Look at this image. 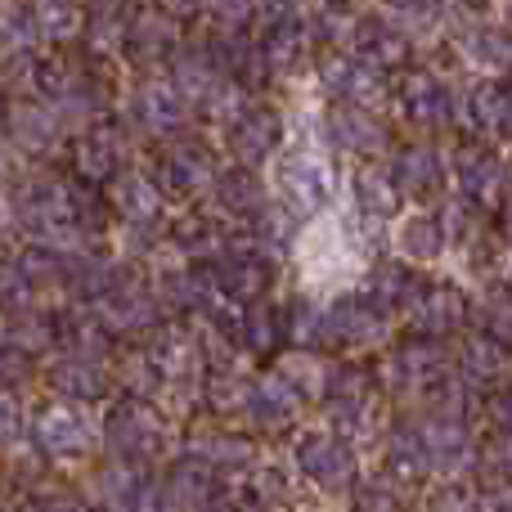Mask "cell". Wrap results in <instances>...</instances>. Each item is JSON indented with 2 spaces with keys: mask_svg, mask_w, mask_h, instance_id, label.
Instances as JSON below:
<instances>
[{
  "mask_svg": "<svg viewBox=\"0 0 512 512\" xmlns=\"http://www.w3.org/2000/svg\"><path fill=\"white\" fill-rule=\"evenodd\" d=\"M279 189L297 212H319V207L333 198V176H328L324 158H310V153H297V158L283 162L279 171Z\"/></svg>",
  "mask_w": 512,
  "mask_h": 512,
  "instance_id": "1",
  "label": "cell"
},
{
  "mask_svg": "<svg viewBox=\"0 0 512 512\" xmlns=\"http://www.w3.org/2000/svg\"><path fill=\"white\" fill-rule=\"evenodd\" d=\"M301 468L310 472V481H319V486L328 490H342L346 481H351V450H346L337 436H310V441H301Z\"/></svg>",
  "mask_w": 512,
  "mask_h": 512,
  "instance_id": "2",
  "label": "cell"
},
{
  "mask_svg": "<svg viewBox=\"0 0 512 512\" xmlns=\"http://www.w3.org/2000/svg\"><path fill=\"white\" fill-rule=\"evenodd\" d=\"M355 50H360V63H369V68H378V72L409 59V41L396 27L382 23V18H364V23L355 27Z\"/></svg>",
  "mask_w": 512,
  "mask_h": 512,
  "instance_id": "3",
  "label": "cell"
},
{
  "mask_svg": "<svg viewBox=\"0 0 512 512\" xmlns=\"http://www.w3.org/2000/svg\"><path fill=\"white\" fill-rule=\"evenodd\" d=\"M274 144H279V117H274L270 108H248V113H239V122H234V153H239L243 162L270 158Z\"/></svg>",
  "mask_w": 512,
  "mask_h": 512,
  "instance_id": "4",
  "label": "cell"
},
{
  "mask_svg": "<svg viewBox=\"0 0 512 512\" xmlns=\"http://www.w3.org/2000/svg\"><path fill=\"white\" fill-rule=\"evenodd\" d=\"M459 319H463V297L450 288V283H441V288H418L414 324L423 328V333H450Z\"/></svg>",
  "mask_w": 512,
  "mask_h": 512,
  "instance_id": "5",
  "label": "cell"
},
{
  "mask_svg": "<svg viewBox=\"0 0 512 512\" xmlns=\"http://www.w3.org/2000/svg\"><path fill=\"white\" fill-rule=\"evenodd\" d=\"M225 288L234 292L239 301H252L270 288V261L261 252H239L225 261Z\"/></svg>",
  "mask_w": 512,
  "mask_h": 512,
  "instance_id": "6",
  "label": "cell"
},
{
  "mask_svg": "<svg viewBox=\"0 0 512 512\" xmlns=\"http://www.w3.org/2000/svg\"><path fill=\"white\" fill-rule=\"evenodd\" d=\"M459 185L468 189L477 203H495L499 198V185H504V171L490 153H463L459 158Z\"/></svg>",
  "mask_w": 512,
  "mask_h": 512,
  "instance_id": "7",
  "label": "cell"
},
{
  "mask_svg": "<svg viewBox=\"0 0 512 512\" xmlns=\"http://www.w3.org/2000/svg\"><path fill=\"white\" fill-rule=\"evenodd\" d=\"M252 409L261 418H274V423H283V418H292L301 409V396L292 391V382H283V378H265L261 387H256V396H252Z\"/></svg>",
  "mask_w": 512,
  "mask_h": 512,
  "instance_id": "8",
  "label": "cell"
},
{
  "mask_svg": "<svg viewBox=\"0 0 512 512\" xmlns=\"http://www.w3.org/2000/svg\"><path fill=\"white\" fill-rule=\"evenodd\" d=\"M396 369L405 373L409 382H418V387H432V382L441 378V369H445V355L436 351V346H405L400 360H396Z\"/></svg>",
  "mask_w": 512,
  "mask_h": 512,
  "instance_id": "9",
  "label": "cell"
},
{
  "mask_svg": "<svg viewBox=\"0 0 512 512\" xmlns=\"http://www.w3.org/2000/svg\"><path fill=\"white\" fill-rule=\"evenodd\" d=\"M400 185H405L409 194H432V189L441 185V171H436L432 149L405 153V162H400Z\"/></svg>",
  "mask_w": 512,
  "mask_h": 512,
  "instance_id": "10",
  "label": "cell"
},
{
  "mask_svg": "<svg viewBox=\"0 0 512 512\" xmlns=\"http://www.w3.org/2000/svg\"><path fill=\"white\" fill-rule=\"evenodd\" d=\"M355 189H360V207L364 212H373V216H387V212H396V185L391 180H382V171H360L355 176Z\"/></svg>",
  "mask_w": 512,
  "mask_h": 512,
  "instance_id": "11",
  "label": "cell"
},
{
  "mask_svg": "<svg viewBox=\"0 0 512 512\" xmlns=\"http://www.w3.org/2000/svg\"><path fill=\"white\" fill-rule=\"evenodd\" d=\"M265 59H270V68H292V63L301 59V50H306V32H301L297 23H279L270 32V45H265Z\"/></svg>",
  "mask_w": 512,
  "mask_h": 512,
  "instance_id": "12",
  "label": "cell"
},
{
  "mask_svg": "<svg viewBox=\"0 0 512 512\" xmlns=\"http://www.w3.org/2000/svg\"><path fill=\"white\" fill-rule=\"evenodd\" d=\"M405 252L418 256V261H432V256L441 252V225H436V216H409Z\"/></svg>",
  "mask_w": 512,
  "mask_h": 512,
  "instance_id": "13",
  "label": "cell"
},
{
  "mask_svg": "<svg viewBox=\"0 0 512 512\" xmlns=\"http://www.w3.org/2000/svg\"><path fill=\"white\" fill-rule=\"evenodd\" d=\"M333 333H342L346 342H364V337H378L382 333V315L369 306H351V310H337L333 315Z\"/></svg>",
  "mask_w": 512,
  "mask_h": 512,
  "instance_id": "14",
  "label": "cell"
},
{
  "mask_svg": "<svg viewBox=\"0 0 512 512\" xmlns=\"http://www.w3.org/2000/svg\"><path fill=\"white\" fill-rule=\"evenodd\" d=\"M337 131H342V144H355V149H378V126H373V117H364V108H351L342 104L337 108Z\"/></svg>",
  "mask_w": 512,
  "mask_h": 512,
  "instance_id": "15",
  "label": "cell"
},
{
  "mask_svg": "<svg viewBox=\"0 0 512 512\" xmlns=\"http://www.w3.org/2000/svg\"><path fill=\"white\" fill-rule=\"evenodd\" d=\"M409 95H414L409 99V113H414L418 122H436V117H445V108H450L445 104V90L436 86L432 77H418L414 86H409Z\"/></svg>",
  "mask_w": 512,
  "mask_h": 512,
  "instance_id": "16",
  "label": "cell"
},
{
  "mask_svg": "<svg viewBox=\"0 0 512 512\" xmlns=\"http://www.w3.org/2000/svg\"><path fill=\"white\" fill-rule=\"evenodd\" d=\"M279 310H256V315L248 319V346L252 351H270L274 337H279Z\"/></svg>",
  "mask_w": 512,
  "mask_h": 512,
  "instance_id": "17",
  "label": "cell"
},
{
  "mask_svg": "<svg viewBox=\"0 0 512 512\" xmlns=\"http://www.w3.org/2000/svg\"><path fill=\"white\" fill-rule=\"evenodd\" d=\"M427 512H477V499H472L468 490H459V486H445V490H436L432 495Z\"/></svg>",
  "mask_w": 512,
  "mask_h": 512,
  "instance_id": "18",
  "label": "cell"
},
{
  "mask_svg": "<svg viewBox=\"0 0 512 512\" xmlns=\"http://www.w3.org/2000/svg\"><path fill=\"white\" fill-rule=\"evenodd\" d=\"M495 351H499L495 342H472L468 346V369L477 373V378H490V373L499 369V355Z\"/></svg>",
  "mask_w": 512,
  "mask_h": 512,
  "instance_id": "19",
  "label": "cell"
},
{
  "mask_svg": "<svg viewBox=\"0 0 512 512\" xmlns=\"http://www.w3.org/2000/svg\"><path fill=\"white\" fill-rule=\"evenodd\" d=\"M212 5H216V14H221L225 23H248L256 0H212Z\"/></svg>",
  "mask_w": 512,
  "mask_h": 512,
  "instance_id": "20",
  "label": "cell"
},
{
  "mask_svg": "<svg viewBox=\"0 0 512 512\" xmlns=\"http://www.w3.org/2000/svg\"><path fill=\"white\" fill-rule=\"evenodd\" d=\"M490 414H495V423H504L512 432V391H499L495 405H490Z\"/></svg>",
  "mask_w": 512,
  "mask_h": 512,
  "instance_id": "21",
  "label": "cell"
},
{
  "mask_svg": "<svg viewBox=\"0 0 512 512\" xmlns=\"http://www.w3.org/2000/svg\"><path fill=\"white\" fill-rule=\"evenodd\" d=\"M396 9H409V14H432L436 0H391Z\"/></svg>",
  "mask_w": 512,
  "mask_h": 512,
  "instance_id": "22",
  "label": "cell"
},
{
  "mask_svg": "<svg viewBox=\"0 0 512 512\" xmlns=\"http://www.w3.org/2000/svg\"><path fill=\"white\" fill-rule=\"evenodd\" d=\"M360 508H364V512H396V504H391V499H373V490L360 499Z\"/></svg>",
  "mask_w": 512,
  "mask_h": 512,
  "instance_id": "23",
  "label": "cell"
},
{
  "mask_svg": "<svg viewBox=\"0 0 512 512\" xmlns=\"http://www.w3.org/2000/svg\"><path fill=\"white\" fill-rule=\"evenodd\" d=\"M203 0H171V9H180V14H189V9H198Z\"/></svg>",
  "mask_w": 512,
  "mask_h": 512,
  "instance_id": "24",
  "label": "cell"
}]
</instances>
